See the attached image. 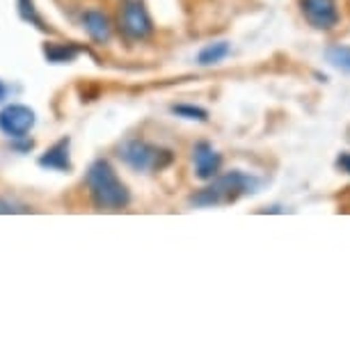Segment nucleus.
Listing matches in <instances>:
<instances>
[{
  "instance_id": "nucleus-1",
  "label": "nucleus",
  "mask_w": 350,
  "mask_h": 350,
  "mask_svg": "<svg viewBox=\"0 0 350 350\" xmlns=\"http://www.w3.org/2000/svg\"><path fill=\"white\" fill-rule=\"evenodd\" d=\"M85 181H88L92 204L98 211H122L129 206L131 193L126 183L117 176L115 167L105 158H98L90 165Z\"/></svg>"
},
{
  "instance_id": "nucleus-2",
  "label": "nucleus",
  "mask_w": 350,
  "mask_h": 350,
  "mask_svg": "<svg viewBox=\"0 0 350 350\" xmlns=\"http://www.w3.org/2000/svg\"><path fill=\"white\" fill-rule=\"evenodd\" d=\"M259 188V179L256 176H250L245 172H227V174H217L215 179H211L206 188L197 190V193L190 197V204L200 208H211V206H222V204H231L236 202L243 195L256 193Z\"/></svg>"
},
{
  "instance_id": "nucleus-3",
  "label": "nucleus",
  "mask_w": 350,
  "mask_h": 350,
  "mask_svg": "<svg viewBox=\"0 0 350 350\" xmlns=\"http://www.w3.org/2000/svg\"><path fill=\"white\" fill-rule=\"evenodd\" d=\"M120 158L135 172H161L170 167L172 161H174V154L170 149L158 147V144L133 137V140H126L120 147Z\"/></svg>"
},
{
  "instance_id": "nucleus-4",
  "label": "nucleus",
  "mask_w": 350,
  "mask_h": 350,
  "mask_svg": "<svg viewBox=\"0 0 350 350\" xmlns=\"http://www.w3.org/2000/svg\"><path fill=\"white\" fill-rule=\"evenodd\" d=\"M120 30L129 42H142L154 32V21L144 8V0H122Z\"/></svg>"
},
{
  "instance_id": "nucleus-5",
  "label": "nucleus",
  "mask_w": 350,
  "mask_h": 350,
  "mask_svg": "<svg viewBox=\"0 0 350 350\" xmlns=\"http://www.w3.org/2000/svg\"><path fill=\"white\" fill-rule=\"evenodd\" d=\"M35 110L23 103H10L0 110V133H5L12 140H23L35 126Z\"/></svg>"
},
{
  "instance_id": "nucleus-6",
  "label": "nucleus",
  "mask_w": 350,
  "mask_h": 350,
  "mask_svg": "<svg viewBox=\"0 0 350 350\" xmlns=\"http://www.w3.org/2000/svg\"><path fill=\"white\" fill-rule=\"evenodd\" d=\"M300 12L316 30H332L339 23L336 0H300Z\"/></svg>"
},
{
  "instance_id": "nucleus-7",
  "label": "nucleus",
  "mask_w": 350,
  "mask_h": 350,
  "mask_svg": "<svg viewBox=\"0 0 350 350\" xmlns=\"http://www.w3.org/2000/svg\"><path fill=\"white\" fill-rule=\"evenodd\" d=\"M193 163H195V174L197 179L211 181L220 174L222 167V156L211 147L208 142H197L193 147Z\"/></svg>"
},
{
  "instance_id": "nucleus-8",
  "label": "nucleus",
  "mask_w": 350,
  "mask_h": 350,
  "mask_svg": "<svg viewBox=\"0 0 350 350\" xmlns=\"http://www.w3.org/2000/svg\"><path fill=\"white\" fill-rule=\"evenodd\" d=\"M69 144H71L69 137H62V140H57L53 147L46 149L37 161L39 167L55 170V172H71L74 170V165H71V161H69Z\"/></svg>"
},
{
  "instance_id": "nucleus-9",
  "label": "nucleus",
  "mask_w": 350,
  "mask_h": 350,
  "mask_svg": "<svg viewBox=\"0 0 350 350\" xmlns=\"http://www.w3.org/2000/svg\"><path fill=\"white\" fill-rule=\"evenodd\" d=\"M83 25L88 30V35L92 42L96 44H105L112 35V25H110V18L98 10H88L83 14Z\"/></svg>"
},
{
  "instance_id": "nucleus-10",
  "label": "nucleus",
  "mask_w": 350,
  "mask_h": 350,
  "mask_svg": "<svg viewBox=\"0 0 350 350\" xmlns=\"http://www.w3.org/2000/svg\"><path fill=\"white\" fill-rule=\"evenodd\" d=\"M44 55L51 64H67V62H74L76 57L81 55V46L51 42V44H44Z\"/></svg>"
},
{
  "instance_id": "nucleus-11",
  "label": "nucleus",
  "mask_w": 350,
  "mask_h": 350,
  "mask_svg": "<svg viewBox=\"0 0 350 350\" xmlns=\"http://www.w3.org/2000/svg\"><path fill=\"white\" fill-rule=\"evenodd\" d=\"M229 53H231V44L229 42H213V44H206L200 51V55H197V62H200L202 67H211V64L222 62L224 57L229 55Z\"/></svg>"
},
{
  "instance_id": "nucleus-12",
  "label": "nucleus",
  "mask_w": 350,
  "mask_h": 350,
  "mask_svg": "<svg viewBox=\"0 0 350 350\" xmlns=\"http://www.w3.org/2000/svg\"><path fill=\"white\" fill-rule=\"evenodd\" d=\"M16 8H18V16H21L25 23L35 25V28L42 30V32H51V28L46 25V21L42 18V14L37 12L32 0H16Z\"/></svg>"
},
{
  "instance_id": "nucleus-13",
  "label": "nucleus",
  "mask_w": 350,
  "mask_h": 350,
  "mask_svg": "<svg viewBox=\"0 0 350 350\" xmlns=\"http://www.w3.org/2000/svg\"><path fill=\"white\" fill-rule=\"evenodd\" d=\"M172 112L176 117H183V120H193V122H206L208 120V112L200 108V105H193V103H176L172 105Z\"/></svg>"
},
{
  "instance_id": "nucleus-14",
  "label": "nucleus",
  "mask_w": 350,
  "mask_h": 350,
  "mask_svg": "<svg viewBox=\"0 0 350 350\" xmlns=\"http://www.w3.org/2000/svg\"><path fill=\"white\" fill-rule=\"evenodd\" d=\"M327 60L343 71H350V46H332L327 49Z\"/></svg>"
},
{
  "instance_id": "nucleus-15",
  "label": "nucleus",
  "mask_w": 350,
  "mask_h": 350,
  "mask_svg": "<svg viewBox=\"0 0 350 350\" xmlns=\"http://www.w3.org/2000/svg\"><path fill=\"white\" fill-rule=\"evenodd\" d=\"M28 206L16 200H8V197H0V213H28Z\"/></svg>"
},
{
  "instance_id": "nucleus-16",
  "label": "nucleus",
  "mask_w": 350,
  "mask_h": 350,
  "mask_svg": "<svg viewBox=\"0 0 350 350\" xmlns=\"http://www.w3.org/2000/svg\"><path fill=\"white\" fill-rule=\"evenodd\" d=\"M336 167L341 172H346V174H350V154H341L336 158Z\"/></svg>"
},
{
  "instance_id": "nucleus-17",
  "label": "nucleus",
  "mask_w": 350,
  "mask_h": 350,
  "mask_svg": "<svg viewBox=\"0 0 350 350\" xmlns=\"http://www.w3.org/2000/svg\"><path fill=\"white\" fill-rule=\"evenodd\" d=\"M5 94H8V88H5V85L0 83V101H3V98H5Z\"/></svg>"
}]
</instances>
